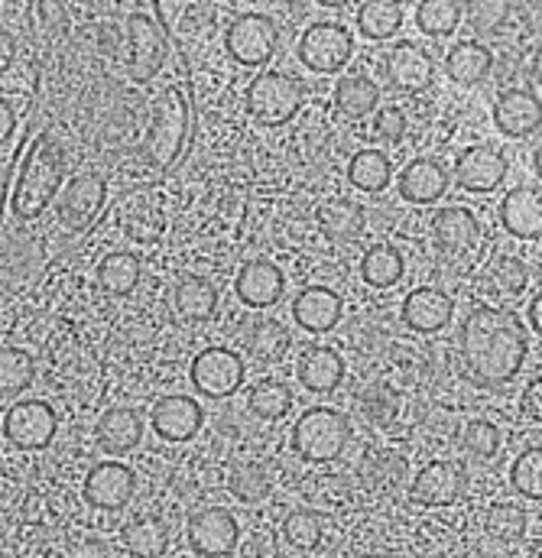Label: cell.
I'll return each mask as SVG.
<instances>
[{"instance_id": "obj_30", "label": "cell", "mask_w": 542, "mask_h": 558, "mask_svg": "<svg viewBox=\"0 0 542 558\" xmlns=\"http://www.w3.org/2000/svg\"><path fill=\"white\" fill-rule=\"evenodd\" d=\"M404 16H407L404 3H397V0H368L358 10V33L374 43L390 39L404 26Z\"/></svg>"}, {"instance_id": "obj_17", "label": "cell", "mask_w": 542, "mask_h": 558, "mask_svg": "<svg viewBox=\"0 0 542 558\" xmlns=\"http://www.w3.org/2000/svg\"><path fill=\"white\" fill-rule=\"evenodd\" d=\"M451 315H455V302L442 289L419 286L404 299V325L419 331V335L442 331L451 322Z\"/></svg>"}, {"instance_id": "obj_34", "label": "cell", "mask_w": 542, "mask_h": 558, "mask_svg": "<svg viewBox=\"0 0 542 558\" xmlns=\"http://www.w3.org/2000/svg\"><path fill=\"white\" fill-rule=\"evenodd\" d=\"M124 546L134 558H162L169 549V530L156 517L136 520L124 533Z\"/></svg>"}, {"instance_id": "obj_37", "label": "cell", "mask_w": 542, "mask_h": 558, "mask_svg": "<svg viewBox=\"0 0 542 558\" xmlns=\"http://www.w3.org/2000/svg\"><path fill=\"white\" fill-rule=\"evenodd\" d=\"M33 357L20 348L0 351V397H20L33 384Z\"/></svg>"}, {"instance_id": "obj_47", "label": "cell", "mask_w": 542, "mask_h": 558, "mask_svg": "<svg viewBox=\"0 0 542 558\" xmlns=\"http://www.w3.org/2000/svg\"><path fill=\"white\" fill-rule=\"evenodd\" d=\"M507 10H510L507 3H474V7H471L474 26L484 29V33H491V29H497V23L507 20Z\"/></svg>"}, {"instance_id": "obj_45", "label": "cell", "mask_w": 542, "mask_h": 558, "mask_svg": "<svg viewBox=\"0 0 542 558\" xmlns=\"http://www.w3.org/2000/svg\"><path fill=\"white\" fill-rule=\"evenodd\" d=\"M494 282L501 286V292L517 295V292H523V289H527V282H530V270H527V264H523V260L510 257V260H501V264H497V270H494Z\"/></svg>"}, {"instance_id": "obj_24", "label": "cell", "mask_w": 542, "mask_h": 558, "mask_svg": "<svg viewBox=\"0 0 542 558\" xmlns=\"http://www.w3.org/2000/svg\"><path fill=\"white\" fill-rule=\"evenodd\" d=\"M345 377V361L338 351L315 344L299 361V380L309 393H332Z\"/></svg>"}, {"instance_id": "obj_28", "label": "cell", "mask_w": 542, "mask_h": 558, "mask_svg": "<svg viewBox=\"0 0 542 558\" xmlns=\"http://www.w3.org/2000/svg\"><path fill=\"white\" fill-rule=\"evenodd\" d=\"M172 302L185 322H208L218 308V289L205 277H182L172 289Z\"/></svg>"}, {"instance_id": "obj_40", "label": "cell", "mask_w": 542, "mask_h": 558, "mask_svg": "<svg viewBox=\"0 0 542 558\" xmlns=\"http://www.w3.org/2000/svg\"><path fill=\"white\" fill-rule=\"evenodd\" d=\"M228 487H231V494H234L238 500H244V504H261V500L270 497L273 481L261 464H241V468L231 474Z\"/></svg>"}, {"instance_id": "obj_4", "label": "cell", "mask_w": 542, "mask_h": 558, "mask_svg": "<svg viewBox=\"0 0 542 558\" xmlns=\"http://www.w3.org/2000/svg\"><path fill=\"white\" fill-rule=\"evenodd\" d=\"M348 441H351V422L328 407H315L302 413L292 425V448L305 461H335Z\"/></svg>"}, {"instance_id": "obj_1", "label": "cell", "mask_w": 542, "mask_h": 558, "mask_svg": "<svg viewBox=\"0 0 542 558\" xmlns=\"http://www.w3.org/2000/svg\"><path fill=\"white\" fill-rule=\"evenodd\" d=\"M458 344L471 377L487 387L514 380L530 351L523 322L501 305H481L468 312Z\"/></svg>"}, {"instance_id": "obj_35", "label": "cell", "mask_w": 542, "mask_h": 558, "mask_svg": "<svg viewBox=\"0 0 542 558\" xmlns=\"http://www.w3.org/2000/svg\"><path fill=\"white\" fill-rule=\"evenodd\" d=\"M465 7L455 0H422L415 7V26L425 36H451L461 23Z\"/></svg>"}, {"instance_id": "obj_39", "label": "cell", "mask_w": 542, "mask_h": 558, "mask_svg": "<svg viewBox=\"0 0 542 558\" xmlns=\"http://www.w3.org/2000/svg\"><path fill=\"white\" fill-rule=\"evenodd\" d=\"M289 328L276 318H261L248 335V344L261 361H279L289 351Z\"/></svg>"}, {"instance_id": "obj_26", "label": "cell", "mask_w": 542, "mask_h": 558, "mask_svg": "<svg viewBox=\"0 0 542 558\" xmlns=\"http://www.w3.org/2000/svg\"><path fill=\"white\" fill-rule=\"evenodd\" d=\"M143 438V418L131 407H115L98 418V441L108 454H128Z\"/></svg>"}, {"instance_id": "obj_15", "label": "cell", "mask_w": 542, "mask_h": 558, "mask_svg": "<svg viewBox=\"0 0 542 558\" xmlns=\"http://www.w3.org/2000/svg\"><path fill=\"white\" fill-rule=\"evenodd\" d=\"M387 78L397 92H425L435 82V62L419 43H397L387 52Z\"/></svg>"}, {"instance_id": "obj_52", "label": "cell", "mask_w": 542, "mask_h": 558, "mask_svg": "<svg viewBox=\"0 0 542 558\" xmlns=\"http://www.w3.org/2000/svg\"><path fill=\"white\" fill-rule=\"evenodd\" d=\"M153 10L159 13V23L169 29V20H172V13H169V10H172V7H169V3H153Z\"/></svg>"}, {"instance_id": "obj_49", "label": "cell", "mask_w": 542, "mask_h": 558, "mask_svg": "<svg viewBox=\"0 0 542 558\" xmlns=\"http://www.w3.org/2000/svg\"><path fill=\"white\" fill-rule=\"evenodd\" d=\"M523 413L527 418H533V422H540V377L527 387V393H523Z\"/></svg>"}, {"instance_id": "obj_36", "label": "cell", "mask_w": 542, "mask_h": 558, "mask_svg": "<svg viewBox=\"0 0 542 558\" xmlns=\"http://www.w3.org/2000/svg\"><path fill=\"white\" fill-rule=\"evenodd\" d=\"M318 221H322V228H325L328 238H335V241H354L361 234V228H364V211L354 202L338 198V202H328L322 208Z\"/></svg>"}, {"instance_id": "obj_21", "label": "cell", "mask_w": 542, "mask_h": 558, "mask_svg": "<svg viewBox=\"0 0 542 558\" xmlns=\"http://www.w3.org/2000/svg\"><path fill=\"white\" fill-rule=\"evenodd\" d=\"M448 192V169L438 159H412L400 172V195L412 205H432Z\"/></svg>"}, {"instance_id": "obj_51", "label": "cell", "mask_w": 542, "mask_h": 558, "mask_svg": "<svg viewBox=\"0 0 542 558\" xmlns=\"http://www.w3.org/2000/svg\"><path fill=\"white\" fill-rule=\"evenodd\" d=\"M540 315H542V302H540V295H537V299L530 302V325H533L537 331H540Z\"/></svg>"}, {"instance_id": "obj_14", "label": "cell", "mask_w": 542, "mask_h": 558, "mask_svg": "<svg viewBox=\"0 0 542 558\" xmlns=\"http://www.w3.org/2000/svg\"><path fill=\"white\" fill-rule=\"evenodd\" d=\"M189 543L198 556L221 558L228 556L238 546V520L221 510V507H208L198 510L189 523Z\"/></svg>"}, {"instance_id": "obj_25", "label": "cell", "mask_w": 542, "mask_h": 558, "mask_svg": "<svg viewBox=\"0 0 542 558\" xmlns=\"http://www.w3.org/2000/svg\"><path fill=\"white\" fill-rule=\"evenodd\" d=\"M501 225L520 238V241H537L540 238V192L537 189H514L501 202Z\"/></svg>"}, {"instance_id": "obj_33", "label": "cell", "mask_w": 542, "mask_h": 558, "mask_svg": "<svg viewBox=\"0 0 542 558\" xmlns=\"http://www.w3.org/2000/svg\"><path fill=\"white\" fill-rule=\"evenodd\" d=\"M98 282L111 295H131L140 282V257L131 251H115L98 264Z\"/></svg>"}, {"instance_id": "obj_22", "label": "cell", "mask_w": 542, "mask_h": 558, "mask_svg": "<svg viewBox=\"0 0 542 558\" xmlns=\"http://www.w3.org/2000/svg\"><path fill=\"white\" fill-rule=\"evenodd\" d=\"M234 292L251 308H270L282 295V274L270 260H251L234 279Z\"/></svg>"}, {"instance_id": "obj_20", "label": "cell", "mask_w": 542, "mask_h": 558, "mask_svg": "<svg viewBox=\"0 0 542 558\" xmlns=\"http://www.w3.org/2000/svg\"><path fill=\"white\" fill-rule=\"evenodd\" d=\"M202 407L192 397H166L153 407V428L166 441H189L202 428Z\"/></svg>"}, {"instance_id": "obj_23", "label": "cell", "mask_w": 542, "mask_h": 558, "mask_svg": "<svg viewBox=\"0 0 542 558\" xmlns=\"http://www.w3.org/2000/svg\"><path fill=\"white\" fill-rule=\"evenodd\" d=\"M432 241L442 254H468L478 241V221L468 208H442L432 218Z\"/></svg>"}, {"instance_id": "obj_18", "label": "cell", "mask_w": 542, "mask_h": 558, "mask_svg": "<svg viewBox=\"0 0 542 558\" xmlns=\"http://www.w3.org/2000/svg\"><path fill=\"white\" fill-rule=\"evenodd\" d=\"M494 124L504 137H530L540 131V95L527 88L504 92L494 101Z\"/></svg>"}, {"instance_id": "obj_46", "label": "cell", "mask_w": 542, "mask_h": 558, "mask_svg": "<svg viewBox=\"0 0 542 558\" xmlns=\"http://www.w3.org/2000/svg\"><path fill=\"white\" fill-rule=\"evenodd\" d=\"M404 137H407V118H404V111L384 108L374 118V140L377 143H400Z\"/></svg>"}, {"instance_id": "obj_7", "label": "cell", "mask_w": 542, "mask_h": 558, "mask_svg": "<svg viewBox=\"0 0 542 558\" xmlns=\"http://www.w3.org/2000/svg\"><path fill=\"white\" fill-rule=\"evenodd\" d=\"M276 46H279V29L276 20L267 13H241L225 33V49L241 65L270 62Z\"/></svg>"}, {"instance_id": "obj_12", "label": "cell", "mask_w": 542, "mask_h": 558, "mask_svg": "<svg viewBox=\"0 0 542 558\" xmlns=\"http://www.w3.org/2000/svg\"><path fill=\"white\" fill-rule=\"evenodd\" d=\"M128 36H131L128 75L134 82H149L166 62V33L156 26V20L149 13H131L128 16Z\"/></svg>"}, {"instance_id": "obj_13", "label": "cell", "mask_w": 542, "mask_h": 558, "mask_svg": "<svg viewBox=\"0 0 542 558\" xmlns=\"http://www.w3.org/2000/svg\"><path fill=\"white\" fill-rule=\"evenodd\" d=\"M136 490L134 471L121 461H101L85 477V500L95 510H121L131 504Z\"/></svg>"}, {"instance_id": "obj_8", "label": "cell", "mask_w": 542, "mask_h": 558, "mask_svg": "<svg viewBox=\"0 0 542 558\" xmlns=\"http://www.w3.org/2000/svg\"><path fill=\"white\" fill-rule=\"evenodd\" d=\"M108 202V182L98 172L75 175L59 195H56V218L65 231H85Z\"/></svg>"}, {"instance_id": "obj_43", "label": "cell", "mask_w": 542, "mask_h": 558, "mask_svg": "<svg viewBox=\"0 0 542 558\" xmlns=\"http://www.w3.org/2000/svg\"><path fill=\"white\" fill-rule=\"evenodd\" d=\"M484 526L494 539L514 543L527 533V513L514 504H494L484 517Z\"/></svg>"}, {"instance_id": "obj_50", "label": "cell", "mask_w": 542, "mask_h": 558, "mask_svg": "<svg viewBox=\"0 0 542 558\" xmlns=\"http://www.w3.org/2000/svg\"><path fill=\"white\" fill-rule=\"evenodd\" d=\"M13 131H16V114H13L10 101L0 98V143H7V140L13 137Z\"/></svg>"}, {"instance_id": "obj_2", "label": "cell", "mask_w": 542, "mask_h": 558, "mask_svg": "<svg viewBox=\"0 0 542 558\" xmlns=\"http://www.w3.org/2000/svg\"><path fill=\"white\" fill-rule=\"evenodd\" d=\"M65 169H69V156L65 146L56 134H39L33 140L23 169L16 175V189L10 195V211L16 221H36L49 202L59 195L62 182H65Z\"/></svg>"}, {"instance_id": "obj_5", "label": "cell", "mask_w": 542, "mask_h": 558, "mask_svg": "<svg viewBox=\"0 0 542 558\" xmlns=\"http://www.w3.org/2000/svg\"><path fill=\"white\" fill-rule=\"evenodd\" d=\"M302 108V85L286 72H264L248 88V111L257 124H289Z\"/></svg>"}, {"instance_id": "obj_10", "label": "cell", "mask_w": 542, "mask_h": 558, "mask_svg": "<svg viewBox=\"0 0 542 558\" xmlns=\"http://www.w3.org/2000/svg\"><path fill=\"white\" fill-rule=\"evenodd\" d=\"M56 410L43 400H23V403H13L7 413H3V435L10 445L23 448V451H36V448H46L56 435Z\"/></svg>"}, {"instance_id": "obj_19", "label": "cell", "mask_w": 542, "mask_h": 558, "mask_svg": "<svg viewBox=\"0 0 542 558\" xmlns=\"http://www.w3.org/2000/svg\"><path fill=\"white\" fill-rule=\"evenodd\" d=\"M292 318H296V325H302L312 335L332 331L338 325V318H341V299L328 286H309V289H302L296 295Z\"/></svg>"}, {"instance_id": "obj_9", "label": "cell", "mask_w": 542, "mask_h": 558, "mask_svg": "<svg viewBox=\"0 0 542 558\" xmlns=\"http://www.w3.org/2000/svg\"><path fill=\"white\" fill-rule=\"evenodd\" d=\"M244 384V361L228 348H205L192 361V387L208 400H225Z\"/></svg>"}, {"instance_id": "obj_27", "label": "cell", "mask_w": 542, "mask_h": 558, "mask_svg": "<svg viewBox=\"0 0 542 558\" xmlns=\"http://www.w3.org/2000/svg\"><path fill=\"white\" fill-rule=\"evenodd\" d=\"M491 65H494V56L484 43H474V39H465L458 46L448 49L445 56V72L451 82L458 85H478L491 75Z\"/></svg>"}, {"instance_id": "obj_16", "label": "cell", "mask_w": 542, "mask_h": 558, "mask_svg": "<svg viewBox=\"0 0 542 558\" xmlns=\"http://www.w3.org/2000/svg\"><path fill=\"white\" fill-rule=\"evenodd\" d=\"M465 490V471L451 461L425 464L412 481V500L422 507H448Z\"/></svg>"}, {"instance_id": "obj_41", "label": "cell", "mask_w": 542, "mask_h": 558, "mask_svg": "<svg viewBox=\"0 0 542 558\" xmlns=\"http://www.w3.org/2000/svg\"><path fill=\"white\" fill-rule=\"evenodd\" d=\"M282 536H286L289 546H296L302 553L315 549L322 543V520H318V513H312V510H292L286 517V523H282Z\"/></svg>"}, {"instance_id": "obj_6", "label": "cell", "mask_w": 542, "mask_h": 558, "mask_svg": "<svg viewBox=\"0 0 542 558\" xmlns=\"http://www.w3.org/2000/svg\"><path fill=\"white\" fill-rule=\"evenodd\" d=\"M299 62L315 75H332L354 56V36L341 23H312L296 49Z\"/></svg>"}, {"instance_id": "obj_31", "label": "cell", "mask_w": 542, "mask_h": 558, "mask_svg": "<svg viewBox=\"0 0 542 558\" xmlns=\"http://www.w3.org/2000/svg\"><path fill=\"white\" fill-rule=\"evenodd\" d=\"M335 105L348 118H368L381 105V88L368 75H345L335 85Z\"/></svg>"}, {"instance_id": "obj_48", "label": "cell", "mask_w": 542, "mask_h": 558, "mask_svg": "<svg viewBox=\"0 0 542 558\" xmlns=\"http://www.w3.org/2000/svg\"><path fill=\"white\" fill-rule=\"evenodd\" d=\"M13 62H16V39L0 26V75H3V72H10V69H13Z\"/></svg>"}, {"instance_id": "obj_44", "label": "cell", "mask_w": 542, "mask_h": 558, "mask_svg": "<svg viewBox=\"0 0 542 558\" xmlns=\"http://www.w3.org/2000/svg\"><path fill=\"white\" fill-rule=\"evenodd\" d=\"M461 445H465V451H468V454H474V458L487 461V458H494V454H497V448H501V432H497V425H494V422H487V418H474V422H468V425H465Z\"/></svg>"}, {"instance_id": "obj_42", "label": "cell", "mask_w": 542, "mask_h": 558, "mask_svg": "<svg viewBox=\"0 0 542 558\" xmlns=\"http://www.w3.org/2000/svg\"><path fill=\"white\" fill-rule=\"evenodd\" d=\"M542 451L540 448H527L514 468H510V484L517 487V494H523L527 500H540L542 497Z\"/></svg>"}, {"instance_id": "obj_3", "label": "cell", "mask_w": 542, "mask_h": 558, "mask_svg": "<svg viewBox=\"0 0 542 558\" xmlns=\"http://www.w3.org/2000/svg\"><path fill=\"white\" fill-rule=\"evenodd\" d=\"M185 134H189V101L185 92L166 85L159 92V98L153 101V121L143 140V162L153 169H166L176 162V156L185 146Z\"/></svg>"}, {"instance_id": "obj_29", "label": "cell", "mask_w": 542, "mask_h": 558, "mask_svg": "<svg viewBox=\"0 0 542 558\" xmlns=\"http://www.w3.org/2000/svg\"><path fill=\"white\" fill-rule=\"evenodd\" d=\"M394 179V162L381 149H358L348 162V182L358 192H384Z\"/></svg>"}, {"instance_id": "obj_32", "label": "cell", "mask_w": 542, "mask_h": 558, "mask_svg": "<svg viewBox=\"0 0 542 558\" xmlns=\"http://www.w3.org/2000/svg\"><path fill=\"white\" fill-rule=\"evenodd\" d=\"M404 270H407L404 254H400L397 247H390V244L371 247V251L364 254V260H361V277H364V282H371L374 289H390V286H397V282L404 279Z\"/></svg>"}, {"instance_id": "obj_38", "label": "cell", "mask_w": 542, "mask_h": 558, "mask_svg": "<svg viewBox=\"0 0 542 558\" xmlns=\"http://www.w3.org/2000/svg\"><path fill=\"white\" fill-rule=\"evenodd\" d=\"M251 410L267 422H276L292 410V390L282 380L267 377L251 390Z\"/></svg>"}, {"instance_id": "obj_11", "label": "cell", "mask_w": 542, "mask_h": 558, "mask_svg": "<svg viewBox=\"0 0 542 558\" xmlns=\"http://www.w3.org/2000/svg\"><path fill=\"white\" fill-rule=\"evenodd\" d=\"M507 156L497 146L487 143H474L468 149L458 153L455 159V179L461 189L474 192V195H487L494 189H501V182L507 179Z\"/></svg>"}]
</instances>
